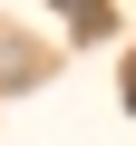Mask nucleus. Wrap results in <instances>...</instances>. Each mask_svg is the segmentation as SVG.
Listing matches in <instances>:
<instances>
[{
    "label": "nucleus",
    "mask_w": 136,
    "mask_h": 146,
    "mask_svg": "<svg viewBox=\"0 0 136 146\" xmlns=\"http://www.w3.org/2000/svg\"><path fill=\"white\" fill-rule=\"evenodd\" d=\"M117 98H126V107H136V58H126V68H117Z\"/></svg>",
    "instance_id": "f03ea898"
},
{
    "label": "nucleus",
    "mask_w": 136,
    "mask_h": 146,
    "mask_svg": "<svg viewBox=\"0 0 136 146\" xmlns=\"http://www.w3.org/2000/svg\"><path fill=\"white\" fill-rule=\"evenodd\" d=\"M58 10H68V29H78V39H97V29H107V0H58Z\"/></svg>",
    "instance_id": "f257e3e1"
}]
</instances>
